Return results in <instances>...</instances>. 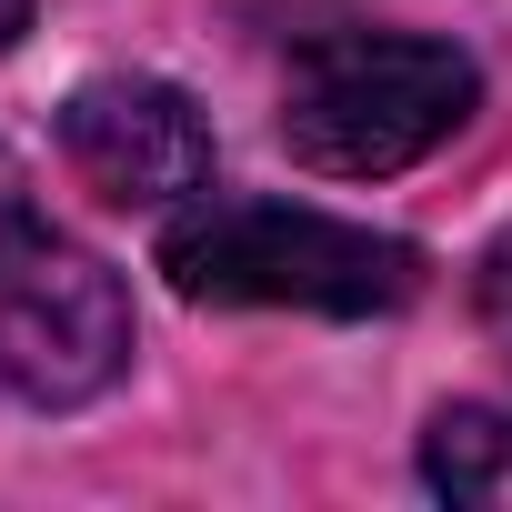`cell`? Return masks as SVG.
<instances>
[{"label": "cell", "mask_w": 512, "mask_h": 512, "mask_svg": "<svg viewBox=\"0 0 512 512\" xmlns=\"http://www.w3.org/2000/svg\"><path fill=\"white\" fill-rule=\"evenodd\" d=\"M472 101H482V81L452 41L332 31L292 61L282 141H292V161H312L332 181H382V171H412L422 151H442L472 121Z\"/></svg>", "instance_id": "obj_2"}, {"label": "cell", "mask_w": 512, "mask_h": 512, "mask_svg": "<svg viewBox=\"0 0 512 512\" xmlns=\"http://www.w3.org/2000/svg\"><path fill=\"white\" fill-rule=\"evenodd\" d=\"M482 322H492V342L512 352V251H492V262H482Z\"/></svg>", "instance_id": "obj_6"}, {"label": "cell", "mask_w": 512, "mask_h": 512, "mask_svg": "<svg viewBox=\"0 0 512 512\" xmlns=\"http://www.w3.org/2000/svg\"><path fill=\"white\" fill-rule=\"evenodd\" d=\"M61 151H71V171L101 191V201H121V211H141V201H181V191H201L211 181V131H201V111L171 91V81H81L71 101H61Z\"/></svg>", "instance_id": "obj_4"}, {"label": "cell", "mask_w": 512, "mask_h": 512, "mask_svg": "<svg viewBox=\"0 0 512 512\" xmlns=\"http://www.w3.org/2000/svg\"><path fill=\"white\" fill-rule=\"evenodd\" d=\"M422 472H432V492H452V502L512 512V412H482V402L442 412L432 442H422Z\"/></svg>", "instance_id": "obj_5"}, {"label": "cell", "mask_w": 512, "mask_h": 512, "mask_svg": "<svg viewBox=\"0 0 512 512\" xmlns=\"http://www.w3.org/2000/svg\"><path fill=\"white\" fill-rule=\"evenodd\" d=\"M131 362V302L81 241L0 201V392L71 412L111 392Z\"/></svg>", "instance_id": "obj_3"}, {"label": "cell", "mask_w": 512, "mask_h": 512, "mask_svg": "<svg viewBox=\"0 0 512 512\" xmlns=\"http://www.w3.org/2000/svg\"><path fill=\"white\" fill-rule=\"evenodd\" d=\"M21 31H31V0H0V51H11Z\"/></svg>", "instance_id": "obj_7"}, {"label": "cell", "mask_w": 512, "mask_h": 512, "mask_svg": "<svg viewBox=\"0 0 512 512\" xmlns=\"http://www.w3.org/2000/svg\"><path fill=\"white\" fill-rule=\"evenodd\" d=\"M161 272L181 302H221V312H402L422 292V251L332 211H292V201H191L161 231Z\"/></svg>", "instance_id": "obj_1"}]
</instances>
